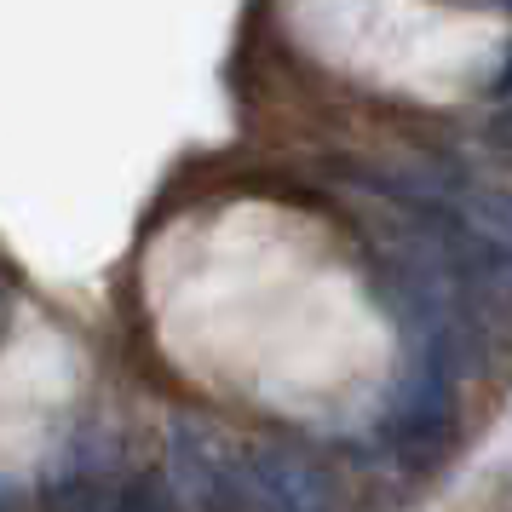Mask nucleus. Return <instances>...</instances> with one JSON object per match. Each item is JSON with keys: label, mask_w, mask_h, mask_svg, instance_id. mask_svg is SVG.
<instances>
[{"label": "nucleus", "mask_w": 512, "mask_h": 512, "mask_svg": "<svg viewBox=\"0 0 512 512\" xmlns=\"http://www.w3.org/2000/svg\"><path fill=\"white\" fill-rule=\"evenodd\" d=\"M236 507H248V512H334V478L311 455H300V449L259 443V449L242 455Z\"/></svg>", "instance_id": "nucleus-1"}, {"label": "nucleus", "mask_w": 512, "mask_h": 512, "mask_svg": "<svg viewBox=\"0 0 512 512\" xmlns=\"http://www.w3.org/2000/svg\"><path fill=\"white\" fill-rule=\"evenodd\" d=\"M110 512H179V495H173L167 478L139 472V478H127V484L116 489V507Z\"/></svg>", "instance_id": "nucleus-5"}, {"label": "nucleus", "mask_w": 512, "mask_h": 512, "mask_svg": "<svg viewBox=\"0 0 512 512\" xmlns=\"http://www.w3.org/2000/svg\"><path fill=\"white\" fill-rule=\"evenodd\" d=\"M116 507V484L104 455H75L47 478V512H110Z\"/></svg>", "instance_id": "nucleus-4"}, {"label": "nucleus", "mask_w": 512, "mask_h": 512, "mask_svg": "<svg viewBox=\"0 0 512 512\" xmlns=\"http://www.w3.org/2000/svg\"><path fill=\"white\" fill-rule=\"evenodd\" d=\"M6 501H12V484H0V507H6Z\"/></svg>", "instance_id": "nucleus-7"}, {"label": "nucleus", "mask_w": 512, "mask_h": 512, "mask_svg": "<svg viewBox=\"0 0 512 512\" xmlns=\"http://www.w3.org/2000/svg\"><path fill=\"white\" fill-rule=\"evenodd\" d=\"M173 472L196 507L231 512L236 507V478H242V455L213 432L208 420L179 415L173 420Z\"/></svg>", "instance_id": "nucleus-3"}, {"label": "nucleus", "mask_w": 512, "mask_h": 512, "mask_svg": "<svg viewBox=\"0 0 512 512\" xmlns=\"http://www.w3.org/2000/svg\"><path fill=\"white\" fill-rule=\"evenodd\" d=\"M455 6H495V12H501V6H512V0H455Z\"/></svg>", "instance_id": "nucleus-6"}, {"label": "nucleus", "mask_w": 512, "mask_h": 512, "mask_svg": "<svg viewBox=\"0 0 512 512\" xmlns=\"http://www.w3.org/2000/svg\"><path fill=\"white\" fill-rule=\"evenodd\" d=\"M386 426H392V438L403 449H438L449 438V426H455V374H449V363L415 351L409 374L397 380L392 420Z\"/></svg>", "instance_id": "nucleus-2"}]
</instances>
